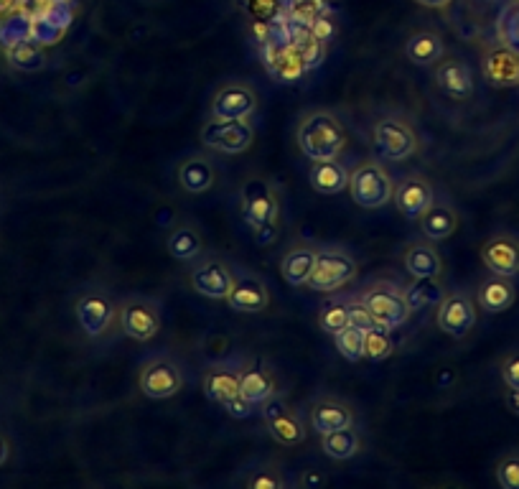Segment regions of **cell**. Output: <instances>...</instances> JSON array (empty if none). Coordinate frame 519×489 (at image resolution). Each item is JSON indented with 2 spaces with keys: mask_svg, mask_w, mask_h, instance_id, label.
Segmentation results:
<instances>
[{
  "mask_svg": "<svg viewBox=\"0 0 519 489\" xmlns=\"http://www.w3.org/2000/svg\"><path fill=\"white\" fill-rule=\"evenodd\" d=\"M298 148L311 161H329L339 158L346 146V133L341 120L331 110H308L298 120L296 130Z\"/></svg>",
  "mask_w": 519,
  "mask_h": 489,
  "instance_id": "obj_1",
  "label": "cell"
},
{
  "mask_svg": "<svg viewBox=\"0 0 519 489\" xmlns=\"http://www.w3.org/2000/svg\"><path fill=\"white\" fill-rule=\"evenodd\" d=\"M242 217L247 225L255 230V237L260 245L270 242L275 237V225H278V194L273 186L263 179H247L240 192Z\"/></svg>",
  "mask_w": 519,
  "mask_h": 489,
  "instance_id": "obj_2",
  "label": "cell"
},
{
  "mask_svg": "<svg viewBox=\"0 0 519 489\" xmlns=\"http://www.w3.org/2000/svg\"><path fill=\"white\" fill-rule=\"evenodd\" d=\"M349 194L352 202L362 209H382L392 202L395 194V179L385 169L382 161H362L349 174Z\"/></svg>",
  "mask_w": 519,
  "mask_h": 489,
  "instance_id": "obj_3",
  "label": "cell"
},
{
  "mask_svg": "<svg viewBox=\"0 0 519 489\" xmlns=\"http://www.w3.org/2000/svg\"><path fill=\"white\" fill-rule=\"evenodd\" d=\"M362 301L372 314L374 324L390 329V332L408 324L410 314H413L402 288L392 286V283H374L362 293Z\"/></svg>",
  "mask_w": 519,
  "mask_h": 489,
  "instance_id": "obj_4",
  "label": "cell"
},
{
  "mask_svg": "<svg viewBox=\"0 0 519 489\" xmlns=\"http://www.w3.org/2000/svg\"><path fill=\"white\" fill-rule=\"evenodd\" d=\"M118 326L135 342H151L161 332V306L146 296H128L118 306Z\"/></svg>",
  "mask_w": 519,
  "mask_h": 489,
  "instance_id": "obj_5",
  "label": "cell"
},
{
  "mask_svg": "<svg viewBox=\"0 0 519 489\" xmlns=\"http://www.w3.org/2000/svg\"><path fill=\"white\" fill-rule=\"evenodd\" d=\"M357 278V260L346 250L339 248H324L316 250V265H313V273L308 278V288L321 293L339 291L341 286H346L349 281Z\"/></svg>",
  "mask_w": 519,
  "mask_h": 489,
  "instance_id": "obj_6",
  "label": "cell"
},
{
  "mask_svg": "<svg viewBox=\"0 0 519 489\" xmlns=\"http://www.w3.org/2000/svg\"><path fill=\"white\" fill-rule=\"evenodd\" d=\"M372 143L382 161H405L418 151V133L402 118H380L372 128Z\"/></svg>",
  "mask_w": 519,
  "mask_h": 489,
  "instance_id": "obj_7",
  "label": "cell"
},
{
  "mask_svg": "<svg viewBox=\"0 0 519 489\" xmlns=\"http://www.w3.org/2000/svg\"><path fill=\"white\" fill-rule=\"evenodd\" d=\"M138 388L146 398L166 400L173 398L184 388V375L181 367L171 360V357H153V360L143 362L138 372Z\"/></svg>",
  "mask_w": 519,
  "mask_h": 489,
  "instance_id": "obj_8",
  "label": "cell"
},
{
  "mask_svg": "<svg viewBox=\"0 0 519 489\" xmlns=\"http://www.w3.org/2000/svg\"><path fill=\"white\" fill-rule=\"evenodd\" d=\"M476 309L479 306H476V301L469 293H448V296L441 298V304H438V329L453 339L469 337L471 329L476 326V319H479V311Z\"/></svg>",
  "mask_w": 519,
  "mask_h": 489,
  "instance_id": "obj_9",
  "label": "cell"
},
{
  "mask_svg": "<svg viewBox=\"0 0 519 489\" xmlns=\"http://www.w3.org/2000/svg\"><path fill=\"white\" fill-rule=\"evenodd\" d=\"M260 408H263L265 428H268V433L273 436L275 444L301 446L303 441H306V428H303V421L278 393H275L273 398L265 400Z\"/></svg>",
  "mask_w": 519,
  "mask_h": 489,
  "instance_id": "obj_10",
  "label": "cell"
},
{
  "mask_svg": "<svg viewBox=\"0 0 519 489\" xmlns=\"http://www.w3.org/2000/svg\"><path fill=\"white\" fill-rule=\"evenodd\" d=\"M74 314H77L79 326H82V332L87 337L100 339L105 337L112 321L118 319V306H115V301L107 293L87 291L84 296L77 298Z\"/></svg>",
  "mask_w": 519,
  "mask_h": 489,
  "instance_id": "obj_11",
  "label": "cell"
},
{
  "mask_svg": "<svg viewBox=\"0 0 519 489\" xmlns=\"http://www.w3.org/2000/svg\"><path fill=\"white\" fill-rule=\"evenodd\" d=\"M201 141L209 148L227 153V156H237L245 153L255 141V128L247 120H209L201 130Z\"/></svg>",
  "mask_w": 519,
  "mask_h": 489,
  "instance_id": "obj_12",
  "label": "cell"
},
{
  "mask_svg": "<svg viewBox=\"0 0 519 489\" xmlns=\"http://www.w3.org/2000/svg\"><path fill=\"white\" fill-rule=\"evenodd\" d=\"M481 263L489 273L504 278L519 276V237L512 232H497L481 245Z\"/></svg>",
  "mask_w": 519,
  "mask_h": 489,
  "instance_id": "obj_13",
  "label": "cell"
},
{
  "mask_svg": "<svg viewBox=\"0 0 519 489\" xmlns=\"http://www.w3.org/2000/svg\"><path fill=\"white\" fill-rule=\"evenodd\" d=\"M481 74L492 87H519V51L494 41L481 54Z\"/></svg>",
  "mask_w": 519,
  "mask_h": 489,
  "instance_id": "obj_14",
  "label": "cell"
},
{
  "mask_svg": "<svg viewBox=\"0 0 519 489\" xmlns=\"http://www.w3.org/2000/svg\"><path fill=\"white\" fill-rule=\"evenodd\" d=\"M257 110V92L245 82H227L212 100L214 120H247Z\"/></svg>",
  "mask_w": 519,
  "mask_h": 489,
  "instance_id": "obj_15",
  "label": "cell"
},
{
  "mask_svg": "<svg viewBox=\"0 0 519 489\" xmlns=\"http://www.w3.org/2000/svg\"><path fill=\"white\" fill-rule=\"evenodd\" d=\"M189 283L199 296L219 301V298H227L229 288L235 283V273H232V268H229L227 263H222V260L207 258L191 268Z\"/></svg>",
  "mask_w": 519,
  "mask_h": 489,
  "instance_id": "obj_16",
  "label": "cell"
},
{
  "mask_svg": "<svg viewBox=\"0 0 519 489\" xmlns=\"http://www.w3.org/2000/svg\"><path fill=\"white\" fill-rule=\"evenodd\" d=\"M392 199H395V207L402 217L420 220V214L436 202V192H433V186H430V181L425 176L410 174L402 181H397Z\"/></svg>",
  "mask_w": 519,
  "mask_h": 489,
  "instance_id": "obj_17",
  "label": "cell"
},
{
  "mask_svg": "<svg viewBox=\"0 0 519 489\" xmlns=\"http://www.w3.org/2000/svg\"><path fill=\"white\" fill-rule=\"evenodd\" d=\"M224 301L229 309L240 311V314H263L270 306V293L260 278L250 276V273H235V283Z\"/></svg>",
  "mask_w": 519,
  "mask_h": 489,
  "instance_id": "obj_18",
  "label": "cell"
},
{
  "mask_svg": "<svg viewBox=\"0 0 519 489\" xmlns=\"http://www.w3.org/2000/svg\"><path fill=\"white\" fill-rule=\"evenodd\" d=\"M436 85L438 90L446 92L451 100L458 102L469 100L476 90L474 72H471L469 64L464 59L448 57V54L436 64Z\"/></svg>",
  "mask_w": 519,
  "mask_h": 489,
  "instance_id": "obj_19",
  "label": "cell"
},
{
  "mask_svg": "<svg viewBox=\"0 0 519 489\" xmlns=\"http://www.w3.org/2000/svg\"><path fill=\"white\" fill-rule=\"evenodd\" d=\"M278 393V383H275V375L270 372V367H265L260 360H252L242 365L240 372V395L245 400H250L255 408L265 403L268 398Z\"/></svg>",
  "mask_w": 519,
  "mask_h": 489,
  "instance_id": "obj_20",
  "label": "cell"
},
{
  "mask_svg": "<svg viewBox=\"0 0 519 489\" xmlns=\"http://www.w3.org/2000/svg\"><path fill=\"white\" fill-rule=\"evenodd\" d=\"M517 301V286H514V278L504 276H489L479 283L476 288V306L486 314H504L509 311Z\"/></svg>",
  "mask_w": 519,
  "mask_h": 489,
  "instance_id": "obj_21",
  "label": "cell"
},
{
  "mask_svg": "<svg viewBox=\"0 0 519 489\" xmlns=\"http://www.w3.org/2000/svg\"><path fill=\"white\" fill-rule=\"evenodd\" d=\"M311 428L316 433H331V431H339V428H349L354 426L357 416L354 411L349 408V403L344 400H336V398H319L316 403L311 405Z\"/></svg>",
  "mask_w": 519,
  "mask_h": 489,
  "instance_id": "obj_22",
  "label": "cell"
},
{
  "mask_svg": "<svg viewBox=\"0 0 519 489\" xmlns=\"http://www.w3.org/2000/svg\"><path fill=\"white\" fill-rule=\"evenodd\" d=\"M240 372L242 365H232V362H222V365L209 367L204 375V393L209 400L219 405H227L229 400L240 395Z\"/></svg>",
  "mask_w": 519,
  "mask_h": 489,
  "instance_id": "obj_23",
  "label": "cell"
},
{
  "mask_svg": "<svg viewBox=\"0 0 519 489\" xmlns=\"http://www.w3.org/2000/svg\"><path fill=\"white\" fill-rule=\"evenodd\" d=\"M405 57L418 67H436L446 57V44L436 31H415L405 41Z\"/></svg>",
  "mask_w": 519,
  "mask_h": 489,
  "instance_id": "obj_24",
  "label": "cell"
},
{
  "mask_svg": "<svg viewBox=\"0 0 519 489\" xmlns=\"http://www.w3.org/2000/svg\"><path fill=\"white\" fill-rule=\"evenodd\" d=\"M217 181L212 161L204 156H189L179 163V186L186 194H207Z\"/></svg>",
  "mask_w": 519,
  "mask_h": 489,
  "instance_id": "obj_25",
  "label": "cell"
},
{
  "mask_svg": "<svg viewBox=\"0 0 519 489\" xmlns=\"http://www.w3.org/2000/svg\"><path fill=\"white\" fill-rule=\"evenodd\" d=\"M308 181H311L313 192L324 194V197H334V194H341L349 186V171L344 169V163L339 158L313 161Z\"/></svg>",
  "mask_w": 519,
  "mask_h": 489,
  "instance_id": "obj_26",
  "label": "cell"
},
{
  "mask_svg": "<svg viewBox=\"0 0 519 489\" xmlns=\"http://www.w3.org/2000/svg\"><path fill=\"white\" fill-rule=\"evenodd\" d=\"M420 230L428 240H448L458 230V212L448 202H433L420 214Z\"/></svg>",
  "mask_w": 519,
  "mask_h": 489,
  "instance_id": "obj_27",
  "label": "cell"
},
{
  "mask_svg": "<svg viewBox=\"0 0 519 489\" xmlns=\"http://www.w3.org/2000/svg\"><path fill=\"white\" fill-rule=\"evenodd\" d=\"M402 260H405V268L413 278H441L443 273L441 255L428 242H410Z\"/></svg>",
  "mask_w": 519,
  "mask_h": 489,
  "instance_id": "obj_28",
  "label": "cell"
},
{
  "mask_svg": "<svg viewBox=\"0 0 519 489\" xmlns=\"http://www.w3.org/2000/svg\"><path fill=\"white\" fill-rule=\"evenodd\" d=\"M313 265H316V250L308 248V245H298V248L288 250L280 260V276L285 278L288 286H308Z\"/></svg>",
  "mask_w": 519,
  "mask_h": 489,
  "instance_id": "obj_29",
  "label": "cell"
},
{
  "mask_svg": "<svg viewBox=\"0 0 519 489\" xmlns=\"http://www.w3.org/2000/svg\"><path fill=\"white\" fill-rule=\"evenodd\" d=\"M321 451L334 461L354 459L362 451V436L354 431V426L339 428V431L321 433Z\"/></svg>",
  "mask_w": 519,
  "mask_h": 489,
  "instance_id": "obj_30",
  "label": "cell"
},
{
  "mask_svg": "<svg viewBox=\"0 0 519 489\" xmlns=\"http://www.w3.org/2000/svg\"><path fill=\"white\" fill-rule=\"evenodd\" d=\"M166 250L173 260H181V263L196 260L201 255V250H204L199 230L191 225H179L166 237Z\"/></svg>",
  "mask_w": 519,
  "mask_h": 489,
  "instance_id": "obj_31",
  "label": "cell"
},
{
  "mask_svg": "<svg viewBox=\"0 0 519 489\" xmlns=\"http://www.w3.org/2000/svg\"><path fill=\"white\" fill-rule=\"evenodd\" d=\"M405 298H408L410 311H420L425 306H438L443 298L438 278H415L408 288H402Z\"/></svg>",
  "mask_w": 519,
  "mask_h": 489,
  "instance_id": "obj_32",
  "label": "cell"
},
{
  "mask_svg": "<svg viewBox=\"0 0 519 489\" xmlns=\"http://www.w3.org/2000/svg\"><path fill=\"white\" fill-rule=\"evenodd\" d=\"M395 352V339H392L390 329L382 326H372L369 332H364V355L372 362H382Z\"/></svg>",
  "mask_w": 519,
  "mask_h": 489,
  "instance_id": "obj_33",
  "label": "cell"
},
{
  "mask_svg": "<svg viewBox=\"0 0 519 489\" xmlns=\"http://www.w3.org/2000/svg\"><path fill=\"white\" fill-rule=\"evenodd\" d=\"M497 41L519 51V0H509L497 21Z\"/></svg>",
  "mask_w": 519,
  "mask_h": 489,
  "instance_id": "obj_34",
  "label": "cell"
},
{
  "mask_svg": "<svg viewBox=\"0 0 519 489\" xmlns=\"http://www.w3.org/2000/svg\"><path fill=\"white\" fill-rule=\"evenodd\" d=\"M319 326L326 334H339L341 329L349 326V314H346V301L341 298H329L319 311Z\"/></svg>",
  "mask_w": 519,
  "mask_h": 489,
  "instance_id": "obj_35",
  "label": "cell"
},
{
  "mask_svg": "<svg viewBox=\"0 0 519 489\" xmlns=\"http://www.w3.org/2000/svg\"><path fill=\"white\" fill-rule=\"evenodd\" d=\"M334 344L336 352L349 362H359L367 357L364 355V332H359L354 326H346L339 334H334Z\"/></svg>",
  "mask_w": 519,
  "mask_h": 489,
  "instance_id": "obj_36",
  "label": "cell"
},
{
  "mask_svg": "<svg viewBox=\"0 0 519 489\" xmlns=\"http://www.w3.org/2000/svg\"><path fill=\"white\" fill-rule=\"evenodd\" d=\"M494 479L502 489H519V449L507 451L494 467Z\"/></svg>",
  "mask_w": 519,
  "mask_h": 489,
  "instance_id": "obj_37",
  "label": "cell"
},
{
  "mask_svg": "<svg viewBox=\"0 0 519 489\" xmlns=\"http://www.w3.org/2000/svg\"><path fill=\"white\" fill-rule=\"evenodd\" d=\"M245 487L247 489H283L285 487V479L280 474L278 467H257L252 469L250 477L245 479Z\"/></svg>",
  "mask_w": 519,
  "mask_h": 489,
  "instance_id": "obj_38",
  "label": "cell"
},
{
  "mask_svg": "<svg viewBox=\"0 0 519 489\" xmlns=\"http://www.w3.org/2000/svg\"><path fill=\"white\" fill-rule=\"evenodd\" d=\"M346 314H349V326H354L359 332H369L372 326H377L362 298H349L346 301Z\"/></svg>",
  "mask_w": 519,
  "mask_h": 489,
  "instance_id": "obj_39",
  "label": "cell"
},
{
  "mask_svg": "<svg viewBox=\"0 0 519 489\" xmlns=\"http://www.w3.org/2000/svg\"><path fill=\"white\" fill-rule=\"evenodd\" d=\"M499 377H502L504 388H517L519 385V349L509 352L499 362Z\"/></svg>",
  "mask_w": 519,
  "mask_h": 489,
  "instance_id": "obj_40",
  "label": "cell"
},
{
  "mask_svg": "<svg viewBox=\"0 0 519 489\" xmlns=\"http://www.w3.org/2000/svg\"><path fill=\"white\" fill-rule=\"evenodd\" d=\"M13 64L21 69H41L44 67V54L34 46H21V49L13 54Z\"/></svg>",
  "mask_w": 519,
  "mask_h": 489,
  "instance_id": "obj_41",
  "label": "cell"
},
{
  "mask_svg": "<svg viewBox=\"0 0 519 489\" xmlns=\"http://www.w3.org/2000/svg\"><path fill=\"white\" fill-rule=\"evenodd\" d=\"M222 408L229 413V416H235V418H250L252 413H255V405H252L250 400L242 398V395L232 398L227 405H222Z\"/></svg>",
  "mask_w": 519,
  "mask_h": 489,
  "instance_id": "obj_42",
  "label": "cell"
},
{
  "mask_svg": "<svg viewBox=\"0 0 519 489\" xmlns=\"http://www.w3.org/2000/svg\"><path fill=\"white\" fill-rule=\"evenodd\" d=\"M504 405H507V411L519 416V385L517 388H504Z\"/></svg>",
  "mask_w": 519,
  "mask_h": 489,
  "instance_id": "obj_43",
  "label": "cell"
},
{
  "mask_svg": "<svg viewBox=\"0 0 519 489\" xmlns=\"http://www.w3.org/2000/svg\"><path fill=\"white\" fill-rule=\"evenodd\" d=\"M8 456H11V444H8L6 436H0V467L6 464Z\"/></svg>",
  "mask_w": 519,
  "mask_h": 489,
  "instance_id": "obj_44",
  "label": "cell"
},
{
  "mask_svg": "<svg viewBox=\"0 0 519 489\" xmlns=\"http://www.w3.org/2000/svg\"><path fill=\"white\" fill-rule=\"evenodd\" d=\"M415 3H418V6H423V8H446V6H451V0H415Z\"/></svg>",
  "mask_w": 519,
  "mask_h": 489,
  "instance_id": "obj_45",
  "label": "cell"
}]
</instances>
